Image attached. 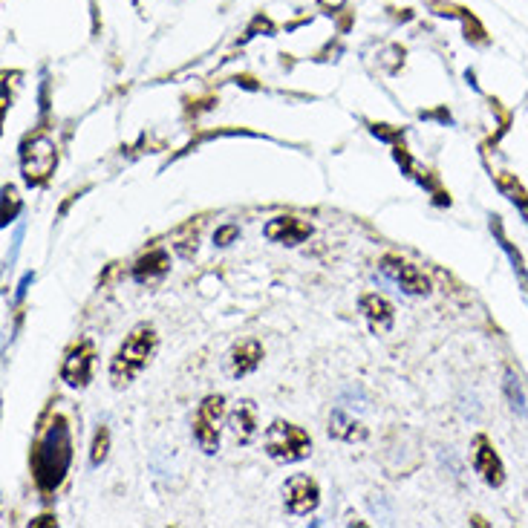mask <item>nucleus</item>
Masks as SVG:
<instances>
[{
  "label": "nucleus",
  "mask_w": 528,
  "mask_h": 528,
  "mask_svg": "<svg viewBox=\"0 0 528 528\" xmlns=\"http://www.w3.org/2000/svg\"><path fill=\"white\" fill-rule=\"evenodd\" d=\"M70 462H73V436L67 428V419L55 416V422L44 430V436L32 448V474L38 488L47 494L55 491L67 477Z\"/></svg>",
  "instance_id": "f257e3e1"
},
{
  "label": "nucleus",
  "mask_w": 528,
  "mask_h": 528,
  "mask_svg": "<svg viewBox=\"0 0 528 528\" xmlns=\"http://www.w3.org/2000/svg\"><path fill=\"white\" fill-rule=\"evenodd\" d=\"M153 352H156V332H153V327L142 324V327L133 329L125 338V344L119 347V352L113 355V364H110V378H113V384H116V387L130 384L133 378L148 367Z\"/></svg>",
  "instance_id": "f03ea898"
},
{
  "label": "nucleus",
  "mask_w": 528,
  "mask_h": 528,
  "mask_svg": "<svg viewBox=\"0 0 528 528\" xmlns=\"http://www.w3.org/2000/svg\"><path fill=\"white\" fill-rule=\"evenodd\" d=\"M266 453L283 462V465H292V462H301L312 453V439L309 433L292 422H275L272 428L266 430Z\"/></svg>",
  "instance_id": "7ed1b4c3"
},
{
  "label": "nucleus",
  "mask_w": 528,
  "mask_h": 528,
  "mask_svg": "<svg viewBox=\"0 0 528 528\" xmlns=\"http://www.w3.org/2000/svg\"><path fill=\"white\" fill-rule=\"evenodd\" d=\"M226 419V399L223 396H208L202 399L200 410L194 416V439L205 453L220 451V428Z\"/></svg>",
  "instance_id": "20e7f679"
},
{
  "label": "nucleus",
  "mask_w": 528,
  "mask_h": 528,
  "mask_svg": "<svg viewBox=\"0 0 528 528\" xmlns=\"http://www.w3.org/2000/svg\"><path fill=\"white\" fill-rule=\"evenodd\" d=\"M58 153L47 136H38L32 142H26L24 153H21V171L29 185H44L50 174L55 171Z\"/></svg>",
  "instance_id": "39448f33"
},
{
  "label": "nucleus",
  "mask_w": 528,
  "mask_h": 528,
  "mask_svg": "<svg viewBox=\"0 0 528 528\" xmlns=\"http://www.w3.org/2000/svg\"><path fill=\"white\" fill-rule=\"evenodd\" d=\"M93 367H96V347H93L90 338H84L67 352V358L61 364V378L70 387H87L90 378H93Z\"/></svg>",
  "instance_id": "423d86ee"
},
{
  "label": "nucleus",
  "mask_w": 528,
  "mask_h": 528,
  "mask_svg": "<svg viewBox=\"0 0 528 528\" xmlns=\"http://www.w3.org/2000/svg\"><path fill=\"white\" fill-rule=\"evenodd\" d=\"M283 503H286V511L289 514H312L318 503H321V488H318V482L312 477H306V474H298V477H292L286 485H283Z\"/></svg>",
  "instance_id": "0eeeda50"
},
{
  "label": "nucleus",
  "mask_w": 528,
  "mask_h": 528,
  "mask_svg": "<svg viewBox=\"0 0 528 528\" xmlns=\"http://www.w3.org/2000/svg\"><path fill=\"white\" fill-rule=\"evenodd\" d=\"M381 272L390 277L396 286H402L407 295H428L430 292V280L413 263H407L396 254H384L381 257Z\"/></svg>",
  "instance_id": "6e6552de"
},
{
  "label": "nucleus",
  "mask_w": 528,
  "mask_h": 528,
  "mask_svg": "<svg viewBox=\"0 0 528 528\" xmlns=\"http://www.w3.org/2000/svg\"><path fill=\"white\" fill-rule=\"evenodd\" d=\"M474 468H477V474L488 485H503L505 471H503V462H500V456L497 451L491 448V442L485 439V436H477L474 439Z\"/></svg>",
  "instance_id": "1a4fd4ad"
},
{
  "label": "nucleus",
  "mask_w": 528,
  "mask_h": 528,
  "mask_svg": "<svg viewBox=\"0 0 528 528\" xmlns=\"http://www.w3.org/2000/svg\"><path fill=\"white\" fill-rule=\"evenodd\" d=\"M312 234V226H306L298 217H275L266 226V237L275 243H286V246H298Z\"/></svg>",
  "instance_id": "9d476101"
},
{
  "label": "nucleus",
  "mask_w": 528,
  "mask_h": 528,
  "mask_svg": "<svg viewBox=\"0 0 528 528\" xmlns=\"http://www.w3.org/2000/svg\"><path fill=\"white\" fill-rule=\"evenodd\" d=\"M361 312H364V318L370 321V327L376 329V332H387V329L393 327V321H396L393 303L387 301V298H381V295H364L361 298Z\"/></svg>",
  "instance_id": "9b49d317"
},
{
  "label": "nucleus",
  "mask_w": 528,
  "mask_h": 528,
  "mask_svg": "<svg viewBox=\"0 0 528 528\" xmlns=\"http://www.w3.org/2000/svg\"><path fill=\"white\" fill-rule=\"evenodd\" d=\"M263 361V347L249 338V341H240L234 350H231V373L237 378L249 376L252 370H257V364Z\"/></svg>",
  "instance_id": "f8f14e48"
},
{
  "label": "nucleus",
  "mask_w": 528,
  "mask_h": 528,
  "mask_svg": "<svg viewBox=\"0 0 528 528\" xmlns=\"http://www.w3.org/2000/svg\"><path fill=\"white\" fill-rule=\"evenodd\" d=\"M168 269H171V257L165 249H153L145 257H139V263L133 266V277L139 280V283H151L156 277L168 275Z\"/></svg>",
  "instance_id": "ddd939ff"
},
{
  "label": "nucleus",
  "mask_w": 528,
  "mask_h": 528,
  "mask_svg": "<svg viewBox=\"0 0 528 528\" xmlns=\"http://www.w3.org/2000/svg\"><path fill=\"white\" fill-rule=\"evenodd\" d=\"M231 430L237 436V442H252L254 433H257V416H254L252 402H240V407L231 413Z\"/></svg>",
  "instance_id": "4468645a"
},
{
  "label": "nucleus",
  "mask_w": 528,
  "mask_h": 528,
  "mask_svg": "<svg viewBox=\"0 0 528 528\" xmlns=\"http://www.w3.org/2000/svg\"><path fill=\"white\" fill-rule=\"evenodd\" d=\"M329 436L355 442V439H367V430H364V425H358V422L347 419L341 410H335V413H332V419H329Z\"/></svg>",
  "instance_id": "2eb2a0df"
},
{
  "label": "nucleus",
  "mask_w": 528,
  "mask_h": 528,
  "mask_svg": "<svg viewBox=\"0 0 528 528\" xmlns=\"http://www.w3.org/2000/svg\"><path fill=\"white\" fill-rule=\"evenodd\" d=\"M497 185H500V191H503V194H508V200L514 202V205L523 211V217H526V223H528V194L523 191V185L517 182V176L500 174L497 176Z\"/></svg>",
  "instance_id": "dca6fc26"
},
{
  "label": "nucleus",
  "mask_w": 528,
  "mask_h": 528,
  "mask_svg": "<svg viewBox=\"0 0 528 528\" xmlns=\"http://www.w3.org/2000/svg\"><path fill=\"white\" fill-rule=\"evenodd\" d=\"M107 448H110V433H107V428H101L99 433H96V442H93V453H90V462H93L96 468L107 459Z\"/></svg>",
  "instance_id": "f3484780"
},
{
  "label": "nucleus",
  "mask_w": 528,
  "mask_h": 528,
  "mask_svg": "<svg viewBox=\"0 0 528 528\" xmlns=\"http://www.w3.org/2000/svg\"><path fill=\"white\" fill-rule=\"evenodd\" d=\"M18 208H21V200H18L15 188H6V191H3V223H6V226L15 220Z\"/></svg>",
  "instance_id": "a211bd4d"
},
{
  "label": "nucleus",
  "mask_w": 528,
  "mask_h": 528,
  "mask_svg": "<svg viewBox=\"0 0 528 528\" xmlns=\"http://www.w3.org/2000/svg\"><path fill=\"white\" fill-rule=\"evenodd\" d=\"M237 234H240V231H237V226H226V228H220V231H217V237H214V240H217L220 246H228V240H234Z\"/></svg>",
  "instance_id": "6ab92c4d"
}]
</instances>
